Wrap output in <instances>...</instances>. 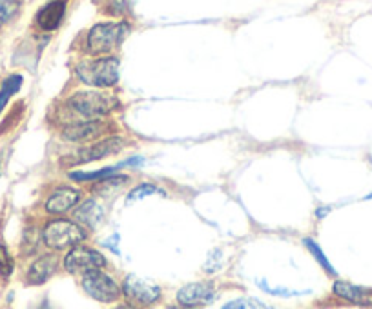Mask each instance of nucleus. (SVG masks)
Listing matches in <instances>:
<instances>
[{"mask_svg": "<svg viewBox=\"0 0 372 309\" xmlns=\"http://www.w3.org/2000/svg\"><path fill=\"white\" fill-rule=\"evenodd\" d=\"M68 106L83 119H101L121 107V100L115 93L104 89H92V91H77L68 98Z\"/></svg>", "mask_w": 372, "mask_h": 309, "instance_id": "f257e3e1", "label": "nucleus"}, {"mask_svg": "<svg viewBox=\"0 0 372 309\" xmlns=\"http://www.w3.org/2000/svg\"><path fill=\"white\" fill-rule=\"evenodd\" d=\"M75 77L83 84L93 86V88H113L119 82V59L99 56V59L83 60L75 66Z\"/></svg>", "mask_w": 372, "mask_h": 309, "instance_id": "f03ea898", "label": "nucleus"}, {"mask_svg": "<svg viewBox=\"0 0 372 309\" xmlns=\"http://www.w3.org/2000/svg\"><path fill=\"white\" fill-rule=\"evenodd\" d=\"M130 33L128 22H99L93 24L86 35V53L90 55H104L112 53L121 46Z\"/></svg>", "mask_w": 372, "mask_h": 309, "instance_id": "7ed1b4c3", "label": "nucleus"}, {"mask_svg": "<svg viewBox=\"0 0 372 309\" xmlns=\"http://www.w3.org/2000/svg\"><path fill=\"white\" fill-rule=\"evenodd\" d=\"M42 240L50 250L61 251L73 248L86 240V231L80 224L66 218H57V220L48 222L42 229Z\"/></svg>", "mask_w": 372, "mask_h": 309, "instance_id": "20e7f679", "label": "nucleus"}, {"mask_svg": "<svg viewBox=\"0 0 372 309\" xmlns=\"http://www.w3.org/2000/svg\"><path fill=\"white\" fill-rule=\"evenodd\" d=\"M126 144H128V140L117 137V135L115 137H104L101 140H95V144L88 146V148L75 151L73 155L66 157L62 162H68L70 166H83V164H90V162L103 160V158L121 153L126 148Z\"/></svg>", "mask_w": 372, "mask_h": 309, "instance_id": "39448f33", "label": "nucleus"}, {"mask_svg": "<svg viewBox=\"0 0 372 309\" xmlns=\"http://www.w3.org/2000/svg\"><path fill=\"white\" fill-rule=\"evenodd\" d=\"M80 284H83V289L86 295L92 296L97 302H103V304H112V302H117L121 299V287L117 286V282L110 275L103 273L101 269L84 273Z\"/></svg>", "mask_w": 372, "mask_h": 309, "instance_id": "423d86ee", "label": "nucleus"}, {"mask_svg": "<svg viewBox=\"0 0 372 309\" xmlns=\"http://www.w3.org/2000/svg\"><path fill=\"white\" fill-rule=\"evenodd\" d=\"M106 268V259L97 250L86 248V246H73L64 257V269L71 275L77 273H88L93 269Z\"/></svg>", "mask_w": 372, "mask_h": 309, "instance_id": "0eeeda50", "label": "nucleus"}, {"mask_svg": "<svg viewBox=\"0 0 372 309\" xmlns=\"http://www.w3.org/2000/svg\"><path fill=\"white\" fill-rule=\"evenodd\" d=\"M122 293L137 306H154L161 300V287L139 275H128L122 282Z\"/></svg>", "mask_w": 372, "mask_h": 309, "instance_id": "6e6552de", "label": "nucleus"}, {"mask_svg": "<svg viewBox=\"0 0 372 309\" xmlns=\"http://www.w3.org/2000/svg\"><path fill=\"white\" fill-rule=\"evenodd\" d=\"M108 131H112V124L103 122L101 119H84L83 122L66 126L61 137L66 142H92L101 137H106Z\"/></svg>", "mask_w": 372, "mask_h": 309, "instance_id": "1a4fd4ad", "label": "nucleus"}, {"mask_svg": "<svg viewBox=\"0 0 372 309\" xmlns=\"http://www.w3.org/2000/svg\"><path fill=\"white\" fill-rule=\"evenodd\" d=\"M215 299V286L210 282L186 284L177 291V302L183 308H199L210 304Z\"/></svg>", "mask_w": 372, "mask_h": 309, "instance_id": "9d476101", "label": "nucleus"}, {"mask_svg": "<svg viewBox=\"0 0 372 309\" xmlns=\"http://www.w3.org/2000/svg\"><path fill=\"white\" fill-rule=\"evenodd\" d=\"M80 191H77L75 188H70V186H61L57 188L46 200V211L50 215H62V213L70 211L73 209L77 204L80 202Z\"/></svg>", "mask_w": 372, "mask_h": 309, "instance_id": "9b49d317", "label": "nucleus"}, {"mask_svg": "<svg viewBox=\"0 0 372 309\" xmlns=\"http://www.w3.org/2000/svg\"><path fill=\"white\" fill-rule=\"evenodd\" d=\"M57 266H59L57 255H42V257H38V259L29 266L28 275H26V282H28L29 286H42V284H46V282L55 275Z\"/></svg>", "mask_w": 372, "mask_h": 309, "instance_id": "f8f14e48", "label": "nucleus"}, {"mask_svg": "<svg viewBox=\"0 0 372 309\" xmlns=\"http://www.w3.org/2000/svg\"><path fill=\"white\" fill-rule=\"evenodd\" d=\"M66 15V0H52L41 8L35 17V24L42 31H55L62 24Z\"/></svg>", "mask_w": 372, "mask_h": 309, "instance_id": "ddd939ff", "label": "nucleus"}, {"mask_svg": "<svg viewBox=\"0 0 372 309\" xmlns=\"http://www.w3.org/2000/svg\"><path fill=\"white\" fill-rule=\"evenodd\" d=\"M334 295L340 299L347 300L350 304L356 306H372V289L369 287H359L349 284V282H334Z\"/></svg>", "mask_w": 372, "mask_h": 309, "instance_id": "4468645a", "label": "nucleus"}, {"mask_svg": "<svg viewBox=\"0 0 372 309\" xmlns=\"http://www.w3.org/2000/svg\"><path fill=\"white\" fill-rule=\"evenodd\" d=\"M75 218L80 222V224H84V226L92 227V229H95V227L103 222L104 218V209L103 206H99L97 200H86L84 204H80L79 208L75 209L73 211Z\"/></svg>", "mask_w": 372, "mask_h": 309, "instance_id": "2eb2a0df", "label": "nucleus"}, {"mask_svg": "<svg viewBox=\"0 0 372 309\" xmlns=\"http://www.w3.org/2000/svg\"><path fill=\"white\" fill-rule=\"evenodd\" d=\"M22 77L20 75H10L8 79L2 82V88H0V113L4 111L6 104L10 102V98L13 97L15 93H19V89L22 88Z\"/></svg>", "mask_w": 372, "mask_h": 309, "instance_id": "dca6fc26", "label": "nucleus"}, {"mask_svg": "<svg viewBox=\"0 0 372 309\" xmlns=\"http://www.w3.org/2000/svg\"><path fill=\"white\" fill-rule=\"evenodd\" d=\"M124 166V162L122 164H119V166H113V167H103V169L99 171H71L70 173V179L71 180H77V182H90V180H101L104 179V176L108 175H113L119 167Z\"/></svg>", "mask_w": 372, "mask_h": 309, "instance_id": "f3484780", "label": "nucleus"}, {"mask_svg": "<svg viewBox=\"0 0 372 309\" xmlns=\"http://www.w3.org/2000/svg\"><path fill=\"white\" fill-rule=\"evenodd\" d=\"M150 195H166L161 188H157L155 184H150V182H143V184L135 186L134 190L128 193V199H126V204L130 202H137V200H143Z\"/></svg>", "mask_w": 372, "mask_h": 309, "instance_id": "a211bd4d", "label": "nucleus"}, {"mask_svg": "<svg viewBox=\"0 0 372 309\" xmlns=\"http://www.w3.org/2000/svg\"><path fill=\"white\" fill-rule=\"evenodd\" d=\"M20 11V0H0V29L13 20Z\"/></svg>", "mask_w": 372, "mask_h": 309, "instance_id": "6ab92c4d", "label": "nucleus"}, {"mask_svg": "<svg viewBox=\"0 0 372 309\" xmlns=\"http://www.w3.org/2000/svg\"><path fill=\"white\" fill-rule=\"evenodd\" d=\"M303 244L307 246V250L310 251L312 255H314V259H316L317 262H320L321 268L325 269V271L329 273V275H336L334 266H332V264L329 262V259H327L325 253L321 251V248H320V246H317V242H314V240H312V239H303Z\"/></svg>", "mask_w": 372, "mask_h": 309, "instance_id": "aec40b11", "label": "nucleus"}, {"mask_svg": "<svg viewBox=\"0 0 372 309\" xmlns=\"http://www.w3.org/2000/svg\"><path fill=\"white\" fill-rule=\"evenodd\" d=\"M128 182H130V179L126 175H115V173H113V176L108 175L104 176V179L99 180L97 182L99 186H95V190H97L99 193H104L106 190H113V188L119 190V188H122V186L128 184Z\"/></svg>", "mask_w": 372, "mask_h": 309, "instance_id": "412c9836", "label": "nucleus"}, {"mask_svg": "<svg viewBox=\"0 0 372 309\" xmlns=\"http://www.w3.org/2000/svg\"><path fill=\"white\" fill-rule=\"evenodd\" d=\"M13 269H15V264H13V259H11L10 251H8L6 246L0 244V275H2L4 278L11 277Z\"/></svg>", "mask_w": 372, "mask_h": 309, "instance_id": "4be33fe9", "label": "nucleus"}, {"mask_svg": "<svg viewBox=\"0 0 372 309\" xmlns=\"http://www.w3.org/2000/svg\"><path fill=\"white\" fill-rule=\"evenodd\" d=\"M243 308H265V304L256 299H238L224 304V309H243Z\"/></svg>", "mask_w": 372, "mask_h": 309, "instance_id": "5701e85b", "label": "nucleus"}, {"mask_svg": "<svg viewBox=\"0 0 372 309\" xmlns=\"http://www.w3.org/2000/svg\"><path fill=\"white\" fill-rule=\"evenodd\" d=\"M261 289L270 293V295H279V296H290V295H299V291H290V289H279V287H269L265 280H261Z\"/></svg>", "mask_w": 372, "mask_h": 309, "instance_id": "b1692460", "label": "nucleus"}, {"mask_svg": "<svg viewBox=\"0 0 372 309\" xmlns=\"http://www.w3.org/2000/svg\"><path fill=\"white\" fill-rule=\"evenodd\" d=\"M365 200H372V193L367 195V197H365Z\"/></svg>", "mask_w": 372, "mask_h": 309, "instance_id": "393cba45", "label": "nucleus"}]
</instances>
